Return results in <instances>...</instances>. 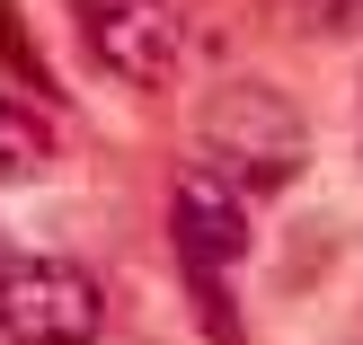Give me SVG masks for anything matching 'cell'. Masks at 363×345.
Instances as JSON below:
<instances>
[{"label":"cell","mask_w":363,"mask_h":345,"mask_svg":"<svg viewBox=\"0 0 363 345\" xmlns=\"http://www.w3.org/2000/svg\"><path fill=\"white\" fill-rule=\"evenodd\" d=\"M301 27L328 35V45H354L363 35V0H301Z\"/></svg>","instance_id":"cell-6"},{"label":"cell","mask_w":363,"mask_h":345,"mask_svg":"<svg viewBox=\"0 0 363 345\" xmlns=\"http://www.w3.org/2000/svg\"><path fill=\"white\" fill-rule=\"evenodd\" d=\"M45 169H53V124L35 106L0 98V186H35Z\"/></svg>","instance_id":"cell-5"},{"label":"cell","mask_w":363,"mask_h":345,"mask_svg":"<svg viewBox=\"0 0 363 345\" xmlns=\"http://www.w3.org/2000/svg\"><path fill=\"white\" fill-rule=\"evenodd\" d=\"M80 45L106 80L124 89H169L186 71V18L169 0H80Z\"/></svg>","instance_id":"cell-3"},{"label":"cell","mask_w":363,"mask_h":345,"mask_svg":"<svg viewBox=\"0 0 363 345\" xmlns=\"http://www.w3.org/2000/svg\"><path fill=\"white\" fill-rule=\"evenodd\" d=\"M9 257H18V248H9V230H0V275H9Z\"/></svg>","instance_id":"cell-7"},{"label":"cell","mask_w":363,"mask_h":345,"mask_svg":"<svg viewBox=\"0 0 363 345\" xmlns=\"http://www.w3.org/2000/svg\"><path fill=\"white\" fill-rule=\"evenodd\" d=\"M0 336L9 345H98L106 336V293L71 257H27L18 248L0 275Z\"/></svg>","instance_id":"cell-2"},{"label":"cell","mask_w":363,"mask_h":345,"mask_svg":"<svg viewBox=\"0 0 363 345\" xmlns=\"http://www.w3.org/2000/svg\"><path fill=\"white\" fill-rule=\"evenodd\" d=\"M169 230H177V248H186L195 275H222V266H240V257H248L240 186H222L204 159H186V169L169 177Z\"/></svg>","instance_id":"cell-4"},{"label":"cell","mask_w":363,"mask_h":345,"mask_svg":"<svg viewBox=\"0 0 363 345\" xmlns=\"http://www.w3.org/2000/svg\"><path fill=\"white\" fill-rule=\"evenodd\" d=\"M195 159L240 195H284L311 169V115L266 80H230L195 115Z\"/></svg>","instance_id":"cell-1"}]
</instances>
